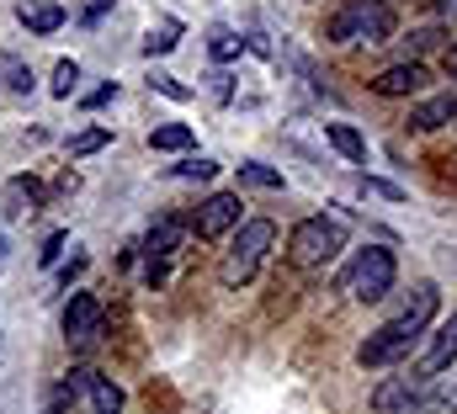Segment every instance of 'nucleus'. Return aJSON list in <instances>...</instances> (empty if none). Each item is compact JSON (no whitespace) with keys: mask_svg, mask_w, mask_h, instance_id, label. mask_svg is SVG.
Returning <instances> with one entry per match:
<instances>
[{"mask_svg":"<svg viewBox=\"0 0 457 414\" xmlns=\"http://www.w3.org/2000/svg\"><path fill=\"white\" fill-rule=\"evenodd\" d=\"M436 287L431 282H420L415 287V298H410V309L399 313V319H388L378 335H367L361 340V351H356V361L361 367H399L420 340H426V329H431V319H436Z\"/></svg>","mask_w":457,"mask_h":414,"instance_id":"1","label":"nucleus"},{"mask_svg":"<svg viewBox=\"0 0 457 414\" xmlns=\"http://www.w3.org/2000/svg\"><path fill=\"white\" fill-rule=\"evenodd\" d=\"M330 43H388L394 37V5L388 0H341L330 16Z\"/></svg>","mask_w":457,"mask_h":414,"instance_id":"2","label":"nucleus"},{"mask_svg":"<svg viewBox=\"0 0 457 414\" xmlns=\"http://www.w3.org/2000/svg\"><path fill=\"white\" fill-rule=\"evenodd\" d=\"M271 244H277V223H271V218H250V223H239V234H234V244H228L224 266H219V282H224V287H245Z\"/></svg>","mask_w":457,"mask_h":414,"instance_id":"3","label":"nucleus"},{"mask_svg":"<svg viewBox=\"0 0 457 414\" xmlns=\"http://www.w3.org/2000/svg\"><path fill=\"white\" fill-rule=\"evenodd\" d=\"M345 250V234L336 218H303L293 234H287V261L298 266V271H314V266H325V261H336Z\"/></svg>","mask_w":457,"mask_h":414,"instance_id":"4","label":"nucleus"},{"mask_svg":"<svg viewBox=\"0 0 457 414\" xmlns=\"http://www.w3.org/2000/svg\"><path fill=\"white\" fill-rule=\"evenodd\" d=\"M394 277H399L394 250L367 244V250L356 255V266L345 271V287H351V298H361V303H383V298H388V287H394Z\"/></svg>","mask_w":457,"mask_h":414,"instance_id":"5","label":"nucleus"},{"mask_svg":"<svg viewBox=\"0 0 457 414\" xmlns=\"http://www.w3.org/2000/svg\"><path fill=\"white\" fill-rule=\"evenodd\" d=\"M96 335H102V303L91 293H75L64 303V340L70 345H91Z\"/></svg>","mask_w":457,"mask_h":414,"instance_id":"6","label":"nucleus"},{"mask_svg":"<svg viewBox=\"0 0 457 414\" xmlns=\"http://www.w3.org/2000/svg\"><path fill=\"white\" fill-rule=\"evenodd\" d=\"M426 86H431V75H426L420 59H404V64H388L383 75H372V91L378 96H420Z\"/></svg>","mask_w":457,"mask_h":414,"instance_id":"7","label":"nucleus"},{"mask_svg":"<svg viewBox=\"0 0 457 414\" xmlns=\"http://www.w3.org/2000/svg\"><path fill=\"white\" fill-rule=\"evenodd\" d=\"M228 228H239V192H213L208 203L197 207V234L203 239H219Z\"/></svg>","mask_w":457,"mask_h":414,"instance_id":"8","label":"nucleus"},{"mask_svg":"<svg viewBox=\"0 0 457 414\" xmlns=\"http://www.w3.org/2000/svg\"><path fill=\"white\" fill-rule=\"evenodd\" d=\"M420 399H426L420 377H388V383H378L372 410L378 414H410V410H420Z\"/></svg>","mask_w":457,"mask_h":414,"instance_id":"9","label":"nucleus"},{"mask_svg":"<svg viewBox=\"0 0 457 414\" xmlns=\"http://www.w3.org/2000/svg\"><path fill=\"white\" fill-rule=\"evenodd\" d=\"M453 361H457V313L447 319V324H442V329H436V335H431V345H426V361H420V372H426V377H442V372H447Z\"/></svg>","mask_w":457,"mask_h":414,"instance_id":"10","label":"nucleus"},{"mask_svg":"<svg viewBox=\"0 0 457 414\" xmlns=\"http://www.w3.org/2000/svg\"><path fill=\"white\" fill-rule=\"evenodd\" d=\"M447 122H457V91H442V96H431V102H420L410 112V128L415 133H436Z\"/></svg>","mask_w":457,"mask_h":414,"instance_id":"11","label":"nucleus"},{"mask_svg":"<svg viewBox=\"0 0 457 414\" xmlns=\"http://www.w3.org/2000/svg\"><path fill=\"white\" fill-rule=\"evenodd\" d=\"M43 207V186L32 181V176H16L11 186H5V218H27V212H37Z\"/></svg>","mask_w":457,"mask_h":414,"instance_id":"12","label":"nucleus"},{"mask_svg":"<svg viewBox=\"0 0 457 414\" xmlns=\"http://www.w3.org/2000/svg\"><path fill=\"white\" fill-rule=\"evenodd\" d=\"M325 138H330V149L345 154L351 165H361V160H367V138H361L351 122H325Z\"/></svg>","mask_w":457,"mask_h":414,"instance_id":"13","label":"nucleus"},{"mask_svg":"<svg viewBox=\"0 0 457 414\" xmlns=\"http://www.w3.org/2000/svg\"><path fill=\"white\" fill-rule=\"evenodd\" d=\"M181 239H187V228H181V223H176V218H160V223H154V228H149V234H144V250H149V255H160V261H165V255H170V250H176V244H181Z\"/></svg>","mask_w":457,"mask_h":414,"instance_id":"14","label":"nucleus"},{"mask_svg":"<svg viewBox=\"0 0 457 414\" xmlns=\"http://www.w3.org/2000/svg\"><path fill=\"white\" fill-rule=\"evenodd\" d=\"M86 399H91V410L96 414H122V388H117L112 377H96V372H91Z\"/></svg>","mask_w":457,"mask_h":414,"instance_id":"15","label":"nucleus"},{"mask_svg":"<svg viewBox=\"0 0 457 414\" xmlns=\"http://www.w3.org/2000/svg\"><path fill=\"white\" fill-rule=\"evenodd\" d=\"M21 27L37 32V37H48V32L64 27V5H21Z\"/></svg>","mask_w":457,"mask_h":414,"instance_id":"16","label":"nucleus"},{"mask_svg":"<svg viewBox=\"0 0 457 414\" xmlns=\"http://www.w3.org/2000/svg\"><path fill=\"white\" fill-rule=\"evenodd\" d=\"M239 186H255V192H282V170H277V165H261V160H245V165H239Z\"/></svg>","mask_w":457,"mask_h":414,"instance_id":"17","label":"nucleus"},{"mask_svg":"<svg viewBox=\"0 0 457 414\" xmlns=\"http://www.w3.org/2000/svg\"><path fill=\"white\" fill-rule=\"evenodd\" d=\"M420 410L426 414H457V372L453 377H436V388H426Z\"/></svg>","mask_w":457,"mask_h":414,"instance_id":"18","label":"nucleus"},{"mask_svg":"<svg viewBox=\"0 0 457 414\" xmlns=\"http://www.w3.org/2000/svg\"><path fill=\"white\" fill-rule=\"evenodd\" d=\"M149 149H165V154L192 149V128H187V122H165V128H154V133H149Z\"/></svg>","mask_w":457,"mask_h":414,"instance_id":"19","label":"nucleus"},{"mask_svg":"<svg viewBox=\"0 0 457 414\" xmlns=\"http://www.w3.org/2000/svg\"><path fill=\"white\" fill-rule=\"evenodd\" d=\"M0 86L16 91V96H27V91H32V70H27L16 54H0Z\"/></svg>","mask_w":457,"mask_h":414,"instance_id":"20","label":"nucleus"},{"mask_svg":"<svg viewBox=\"0 0 457 414\" xmlns=\"http://www.w3.org/2000/svg\"><path fill=\"white\" fill-rule=\"evenodd\" d=\"M75 86H80V64H75V59H59V64H54V96L70 102Z\"/></svg>","mask_w":457,"mask_h":414,"instance_id":"21","label":"nucleus"},{"mask_svg":"<svg viewBox=\"0 0 457 414\" xmlns=\"http://www.w3.org/2000/svg\"><path fill=\"white\" fill-rule=\"evenodd\" d=\"M107 128H86V133H75L70 138V160H86V154H96V149H107Z\"/></svg>","mask_w":457,"mask_h":414,"instance_id":"22","label":"nucleus"},{"mask_svg":"<svg viewBox=\"0 0 457 414\" xmlns=\"http://www.w3.org/2000/svg\"><path fill=\"white\" fill-rule=\"evenodd\" d=\"M176 37H181V27H176V21H160V27H149L144 54H170V48H176Z\"/></svg>","mask_w":457,"mask_h":414,"instance_id":"23","label":"nucleus"},{"mask_svg":"<svg viewBox=\"0 0 457 414\" xmlns=\"http://www.w3.org/2000/svg\"><path fill=\"white\" fill-rule=\"evenodd\" d=\"M361 192H367V197H383V203H404V186L378 181V176H361Z\"/></svg>","mask_w":457,"mask_h":414,"instance_id":"24","label":"nucleus"},{"mask_svg":"<svg viewBox=\"0 0 457 414\" xmlns=\"http://www.w3.org/2000/svg\"><path fill=\"white\" fill-rule=\"evenodd\" d=\"M208 48H213V59H239L245 37H234V32H213V37H208Z\"/></svg>","mask_w":457,"mask_h":414,"instance_id":"25","label":"nucleus"},{"mask_svg":"<svg viewBox=\"0 0 457 414\" xmlns=\"http://www.w3.org/2000/svg\"><path fill=\"white\" fill-rule=\"evenodd\" d=\"M149 91H160V96H170V102H192V86H181V80H170V75H154Z\"/></svg>","mask_w":457,"mask_h":414,"instance_id":"26","label":"nucleus"},{"mask_svg":"<svg viewBox=\"0 0 457 414\" xmlns=\"http://www.w3.org/2000/svg\"><path fill=\"white\" fill-rule=\"evenodd\" d=\"M213 170H219V165H213V160H187V165H176V170H170V176H176V181H208V176H213Z\"/></svg>","mask_w":457,"mask_h":414,"instance_id":"27","label":"nucleus"},{"mask_svg":"<svg viewBox=\"0 0 457 414\" xmlns=\"http://www.w3.org/2000/svg\"><path fill=\"white\" fill-rule=\"evenodd\" d=\"M59 255H64V234H48V239H43V250H37V261H43V266H54Z\"/></svg>","mask_w":457,"mask_h":414,"instance_id":"28","label":"nucleus"},{"mask_svg":"<svg viewBox=\"0 0 457 414\" xmlns=\"http://www.w3.org/2000/svg\"><path fill=\"white\" fill-rule=\"evenodd\" d=\"M107 11H112V0H86V5H80V21H86V27H96Z\"/></svg>","mask_w":457,"mask_h":414,"instance_id":"29","label":"nucleus"},{"mask_svg":"<svg viewBox=\"0 0 457 414\" xmlns=\"http://www.w3.org/2000/svg\"><path fill=\"white\" fill-rule=\"evenodd\" d=\"M431 16H436L442 27H457V0H431Z\"/></svg>","mask_w":457,"mask_h":414,"instance_id":"30","label":"nucleus"},{"mask_svg":"<svg viewBox=\"0 0 457 414\" xmlns=\"http://www.w3.org/2000/svg\"><path fill=\"white\" fill-rule=\"evenodd\" d=\"M144 282H149V287H160V282H165V261H160V255H149V266H144Z\"/></svg>","mask_w":457,"mask_h":414,"instance_id":"31","label":"nucleus"},{"mask_svg":"<svg viewBox=\"0 0 457 414\" xmlns=\"http://www.w3.org/2000/svg\"><path fill=\"white\" fill-rule=\"evenodd\" d=\"M112 96H117V80H107V86H96V91L86 96V106H107Z\"/></svg>","mask_w":457,"mask_h":414,"instance_id":"32","label":"nucleus"},{"mask_svg":"<svg viewBox=\"0 0 457 414\" xmlns=\"http://www.w3.org/2000/svg\"><path fill=\"white\" fill-rule=\"evenodd\" d=\"M80 271H86V255H75V261H70V266H64V271H59V282H64V287H70V282H75V277H80Z\"/></svg>","mask_w":457,"mask_h":414,"instance_id":"33","label":"nucleus"},{"mask_svg":"<svg viewBox=\"0 0 457 414\" xmlns=\"http://www.w3.org/2000/svg\"><path fill=\"white\" fill-rule=\"evenodd\" d=\"M447 75H457V48H447Z\"/></svg>","mask_w":457,"mask_h":414,"instance_id":"34","label":"nucleus"},{"mask_svg":"<svg viewBox=\"0 0 457 414\" xmlns=\"http://www.w3.org/2000/svg\"><path fill=\"white\" fill-rule=\"evenodd\" d=\"M0 261H5V234H0Z\"/></svg>","mask_w":457,"mask_h":414,"instance_id":"35","label":"nucleus"}]
</instances>
